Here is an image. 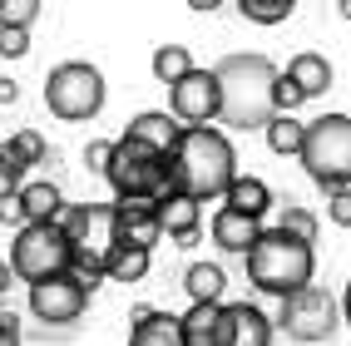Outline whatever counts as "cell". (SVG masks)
Here are the masks:
<instances>
[{
  "label": "cell",
  "mask_w": 351,
  "mask_h": 346,
  "mask_svg": "<svg viewBox=\"0 0 351 346\" xmlns=\"http://www.w3.org/2000/svg\"><path fill=\"white\" fill-rule=\"evenodd\" d=\"M163 173H169V193L178 198H193V203H208V198H223L238 178V153H232L228 134L223 129H183L178 144L163 153Z\"/></svg>",
  "instance_id": "6da1fadb"
},
{
  "label": "cell",
  "mask_w": 351,
  "mask_h": 346,
  "mask_svg": "<svg viewBox=\"0 0 351 346\" xmlns=\"http://www.w3.org/2000/svg\"><path fill=\"white\" fill-rule=\"evenodd\" d=\"M277 69L267 55H223L213 64L218 79V119L228 129H267V119L277 114L272 89H277Z\"/></svg>",
  "instance_id": "7a4b0ae2"
},
{
  "label": "cell",
  "mask_w": 351,
  "mask_h": 346,
  "mask_svg": "<svg viewBox=\"0 0 351 346\" xmlns=\"http://www.w3.org/2000/svg\"><path fill=\"white\" fill-rule=\"evenodd\" d=\"M312 272H317V252L312 243H302L282 227H263L257 243L247 247V282L267 297H292L302 287H312Z\"/></svg>",
  "instance_id": "3957f363"
},
{
  "label": "cell",
  "mask_w": 351,
  "mask_h": 346,
  "mask_svg": "<svg viewBox=\"0 0 351 346\" xmlns=\"http://www.w3.org/2000/svg\"><path fill=\"white\" fill-rule=\"evenodd\" d=\"M302 169L317 188L341 193L351 188V114H322L302 134Z\"/></svg>",
  "instance_id": "277c9868"
},
{
  "label": "cell",
  "mask_w": 351,
  "mask_h": 346,
  "mask_svg": "<svg viewBox=\"0 0 351 346\" xmlns=\"http://www.w3.org/2000/svg\"><path fill=\"white\" fill-rule=\"evenodd\" d=\"M109 99V84L99 75V64L89 60H64L45 75V109L64 124H89Z\"/></svg>",
  "instance_id": "5b68a950"
},
{
  "label": "cell",
  "mask_w": 351,
  "mask_h": 346,
  "mask_svg": "<svg viewBox=\"0 0 351 346\" xmlns=\"http://www.w3.org/2000/svg\"><path fill=\"white\" fill-rule=\"evenodd\" d=\"M75 262V243L64 238L60 223H25L15 227V243H10V277L15 282H50V277L69 272Z\"/></svg>",
  "instance_id": "8992f818"
},
{
  "label": "cell",
  "mask_w": 351,
  "mask_h": 346,
  "mask_svg": "<svg viewBox=\"0 0 351 346\" xmlns=\"http://www.w3.org/2000/svg\"><path fill=\"white\" fill-rule=\"evenodd\" d=\"M104 178H109V188L119 193V203H124V198H144V203L173 198V193H169V173H163V153L144 149V144L129 138V134L114 138V153H109Z\"/></svg>",
  "instance_id": "52a82bcc"
},
{
  "label": "cell",
  "mask_w": 351,
  "mask_h": 346,
  "mask_svg": "<svg viewBox=\"0 0 351 346\" xmlns=\"http://www.w3.org/2000/svg\"><path fill=\"white\" fill-rule=\"evenodd\" d=\"M341 321V307L326 287H302L292 297H282V312H277V327H282L292 341H326Z\"/></svg>",
  "instance_id": "ba28073f"
},
{
  "label": "cell",
  "mask_w": 351,
  "mask_h": 346,
  "mask_svg": "<svg viewBox=\"0 0 351 346\" xmlns=\"http://www.w3.org/2000/svg\"><path fill=\"white\" fill-rule=\"evenodd\" d=\"M169 114L183 129H208L218 119V79L213 69H189L178 84H169Z\"/></svg>",
  "instance_id": "9c48e42d"
},
{
  "label": "cell",
  "mask_w": 351,
  "mask_h": 346,
  "mask_svg": "<svg viewBox=\"0 0 351 346\" xmlns=\"http://www.w3.org/2000/svg\"><path fill=\"white\" fill-rule=\"evenodd\" d=\"M55 223L64 227V238L75 243V252L104 258L114 247V208L109 203H64V213Z\"/></svg>",
  "instance_id": "30bf717a"
},
{
  "label": "cell",
  "mask_w": 351,
  "mask_h": 346,
  "mask_svg": "<svg viewBox=\"0 0 351 346\" xmlns=\"http://www.w3.org/2000/svg\"><path fill=\"white\" fill-rule=\"evenodd\" d=\"M84 307H89V292H84L69 272H60V277H50V282H35V287H30V312H35L40 321L64 327V321H80Z\"/></svg>",
  "instance_id": "8fae6325"
},
{
  "label": "cell",
  "mask_w": 351,
  "mask_h": 346,
  "mask_svg": "<svg viewBox=\"0 0 351 346\" xmlns=\"http://www.w3.org/2000/svg\"><path fill=\"white\" fill-rule=\"evenodd\" d=\"M109 208H114V243H124V247H144V252H154V243H163L158 203L124 198V203H109Z\"/></svg>",
  "instance_id": "7c38bea8"
},
{
  "label": "cell",
  "mask_w": 351,
  "mask_h": 346,
  "mask_svg": "<svg viewBox=\"0 0 351 346\" xmlns=\"http://www.w3.org/2000/svg\"><path fill=\"white\" fill-rule=\"evenodd\" d=\"M218 346H272V317L252 302H223Z\"/></svg>",
  "instance_id": "4fadbf2b"
},
{
  "label": "cell",
  "mask_w": 351,
  "mask_h": 346,
  "mask_svg": "<svg viewBox=\"0 0 351 346\" xmlns=\"http://www.w3.org/2000/svg\"><path fill=\"white\" fill-rule=\"evenodd\" d=\"M158 227H163V238H173L178 247H193L198 243V227H203V203L193 198H163L158 203Z\"/></svg>",
  "instance_id": "5bb4252c"
},
{
  "label": "cell",
  "mask_w": 351,
  "mask_h": 346,
  "mask_svg": "<svg viewBox=\"0 0 351 346\" xmlns=\"http://www.w3.org/2000/svg\"><path fill=\"white\" fill-rule=\"evenodd\" d=\"M134 327H129V346H183L178 336V317L158 312V307H134Z\"/></svg>",
  "instance_id": "9a60e30c"
},
{
  "label": "cell",
  "mask_w": 351,
  "mask_h": 346,
  "mask_svg": "<svg viewBox=\"0 0 351 346\" xmlns=\"http://www.w3.org/2000/svg\"><path fill=\"white\" fill-rule=\"evenodd\" d=\"M129 138H138L144 149H154V153H169L173 144H178V134H183V124L173 119V114H163V109H144V114H134L129 119V129H124Z\"/></svg>",
  "instance_id": "2e32d148"
},
{
  "label": "cell",
  "mask_w": 351,
  "mask_h": 346,
  "mask_svg": "<svg viewBox=\"0 0 351 346\" xmlns=\"http://www.w3.org/2000/svg\"><path fill=\"white\" fill-rule=\"evenodd\" d=\"M282 79H292V89L302 99H317V95L332 89V64H326V55H317V50H302V55L287 60V75Z\"/></svg>",
  "instance_id": "e0dca14e"
},
{
  "label": "cell",
  "mask_w": 351,
  "mask_h": 346,
  "mask_svg": "<svg viewBox=\"0 0 351 346\" xmlns=\"http://www.w3.org/2000/svg\"><path fill=\"white\" fill-rule=\"evenodd\" d=\"M223 332V302H189V312L178 317L183 346H218Z\"/></svg>",
  "instance_id": "ac0fdd59"
},
{
  "label": "cell",
  "mask_w": 351,
  "mask_h": 346,
  "mask_svg": "<svg viewBox=\"0 0 351 346\" xmlns=\"http://www.w3.org/2000/svg\"><path fill=\"white\" fill-rule=\"evenodd\" d=\"M223 208H232V213H243L252 223H263V213L272 208V188L263 178H252V173H238V178H232V188L223 193Z\"/></svg>",
  "instance_id": "d6986e66"
},
{
  "label": "cell",
  "mask_w": 351,
  "mask_h": 346,
  "mask_svg": "<svg viewBox=\"0 0 351 346\" xmlns=\"http://www.w3.org/2000/svg\"><path fill=\"white\" fill-rule=\"evenodd\" d=\"M257 233H263V223L232 213V208H218V213H213V243L223 252H243V258H247V247L257 243Z\"/></svg>",
  "instance_id": "ffe728a7"
},
{
  "label": "cell",
  "mask_w": 351,
  "mask_h": 346,
  "mask_svg": "<svg viewBox=\"0 0 351 346\" xmlns=\"http://www.w3.org/2000/svg\"><path fill=\"white\" fill-rule=\"evenodd\" d=\"M15 198H20L25 223H55V218L64 213V193L55 188V183H25Z\"/></svg>",
  "instance_id": "44dd1931"
},
{
  "label": "cell",
  "mask_w": 351,
  "mask_h": 346,
  "mask_svg": "<svg viewBox=\"0 0 351 346\" xmlns=\"http://www.w3.org/2000/svg\"><path fill=\"white\" fill-rule=\"evenodd\" d=\"M149 258H154V252H144V247L114 243L104 252V282H144V277H149Z\"/></svg>",
  "instance_id": "7402d4cb"
},
{
  "label": "cell",
  "mask_w": 351,
  "mask_h": 346,
  "mask_svg": "<svg viewBox=\"0 0 351 346\" xmlns=\"http://www.w3.org/2000/svg\"><path fill=\"white\" fill-rule=\"evenodd\" d=\"M183 287H189L193 302H223V287H228V272L218 262H193L183 272Z\"/></svg>",
  "instance_id": "603a6c76"
},
{
  "label": "cell",
  "mask_w": 351,
  "mask_h": 346,
  "mask_svg": "<svg viewBox=\"0 0 351 346\" xmlns=\"http://www.w3.org/2000/svg\"><path fill=\"white\" fill-rule=\"evenodd\" d=\"M263 134H267V149L272 153H302V134H307V124L292 119V114H272Z\"/></svg>",
  "instance_id": "cb8c5ba5"
},
{
  "label": "cell",
  "mask_w": 351,
  "mask_h": 346,
  "mask_svg": "<svg viewBox=\"0 0 351 346\" xmlns=\"http://www.w3.org/2000/svg\"><path fill=\"white\" fill-rule=\"evenodd\" d=\"M189 69H193L189 45H158V50H154V75H158V84H178Z\"/></svg>",
  "instance_id": "d4e9b609"
},
{
  "label": "cell",
  "mask_w": 351,
  "mask_h": 346,
  "mask_svg": "<svg viewBox=\"0 0 351 346\" xmlns=\"http://www.w3.org/2000/svg\"><path fill=\"white\" fill-rule=\"evenodd\" d=\"M243 20H252V25H282V20L297 10L292 0H238Z\"/></svg>",
  "instance_id": "484cf974"
},
{
  "label": "cell",
  "mask_w": 351,
  "mask_h": 346,
  "mask_svg": "<svg viewBox=\"0 0 351 346\" xmlns=\"http://www.w3.org/2000/svg\"><path fill=\"white\" fill-rule=\"evenodd\" d=\"M40 15V0H0V30H30Z\"/></svg>",
  "instance_id": "4316f807"
},
{
  "label": "cell",
  "mask_w": 351,
  "mask_h": 346,
  "mask_svg": "<svg viewBox=\"0 0 351 346\" xmlns=\"http://www.w3.org/2000/svg\"><path fill=\"white\" fill-rule=\"evenodd\" d=\"M277 227H282V233H292V238H302V243H317V218L307 213V208H297V203H287V208H282Z\"/></svg>",
  "instance_id": "83f0119b"
},
{
  "label": "cell",
  "mask_w": 351,
  "mask_h": 346,
  "mask_svg": "<svg viewBox=\"0 0 351 346\" xmlns=\"http://www.w3.org/2000/svg\"><path fill=\"white\" fill-rule=\"evenodd\" d=\"M10 149L25 158V164L35 169V164H45V158H50V144H45V138L35 134V129H20V134H10Z\"/></svg>",
  "instance_id": "f1b7e54d"
},
{
  "label": "cell",
  "mask_w": 351,
  "mask_h": 346,
  "mask_svg": "<svg viewBox=\"0 0 351 346\" xmlns=\"http://www.w3.org/2000/svg\"><path fill=\"white\" fill-rule=\"evenodd\" d=\"M0 173H5V178L15 183V188H25V173H30V164H25V158H20V153L10 149V138L0 144Z\"/></svg>",
  "instance_id": "f546056e"
},
{
  "label": "cell",
  "mask_w": 351,
  "mask_h": 346,
  "mask_svg": "<svg viewBox=\"0 0 351 346\" xmlns=\"http://www.w3.org/2000/svg\"><path fill=\"white\" fill-rule=\"evenodd\" d=\"M0 55H5V60L30 55V30H0Z\"/></svg>",
  "instance_id": "4dcf8cb0"
},
{
  "label": "cell",
  "mask_w": 351,
  "mask_h": 346,
  "mask_svg": "<svg viewBox=\"0 0 351 346\" xmlns=\"http://www.w3.org/2000/svg\"><path fill=\"white\" fill-rule=\"evenodd\" d=\"M109 153H114V144H109V138H89V149H84V164H89V173H104V169H109Z\"/></svg>",
  "instance_id": "1f68e13d"
},
{
  "label": "cell",
  "mask_w": 351,
  "mask_h": 346,
  "mask_svg": "<svg viewBox=\"0 0 351 346\" xmlns=\"http://www.w3.org/2000/svg\"><path fill=\"white\" fill-rule=\"evenodd\" d=\"M326 218H332L337 227H351V188L332 193V203H326Z\"/></svg>",
  "instance_id": "d6a6232c"
},
{
  "label": "cell",
  "mask_w": 351,
  "mask_h": 346,
  "mask_svg": "<svg viewBox=\"0 0 351 346\" xmlns=\"http://www.w3.org/2000/svg\"><path fill=\"white\" fill-rule=\"evenodd\" d=\"M0 223H5V227H25V213H20V198L15 193L0 198Z\"/></svg>",
  "instance_id": "836d02e7"
},
{
  "label": "cell",
  "mask_w": 351,
  "mask_h": 346,
  "mask_svg": "<svg viewBox=\"0 0 351 346\" xmlns=\"http://www.w3.org/2000/svg\"><path fill=\"white\" fill-rule=\"evenodd\" d=\"M0 346H20V321H15V312H0Z\"/></svg>",
  "instance_id": "e575fe53"
},
{
  "label": "cell",
  "mask_w": 351,
  "mask_h": 346,
  "mask_svg": "<svg viewBox=\"0 0 351 346\" xmlns=\"http://www.w3.org/2000/svg\"><path fill=\"white\" fill-rule=\"evenodd\" d=\"M20 99V84L15 79H0V104H15Z\"/></svg>",
  "instance_id": "d590c367"
},
{
  "label": "cell",
  "mask_w": 351,
  "mask_h": 346,
  "mask_svg": "<svg viewBox=\"0 0 351 346\" xmlns=\"http://www.w3.org/2000/svg\"><path fill=\"white\" fill-rule=\"evenodd\" d=\"M337 307H341V321L351 327V282H346V292H341V302H337Z\"/></svg>",
  "instance_id": "8d00e7d4"
},
{
  "label": "cell",
  "mask_w": 351,
  "mask_h": 346,
  "mask_svg": "<svg viewBox=\"0 0 351 346\" xmlns=\"http://www.w3.org/2000/svg\"><path fill=\"white\" fill-rule=\"evenodd\" d=\"M10 282H15V277H10V267L0 262V292H10Z\"/></svg>",
  "instance_id": "74e56055"
},
{
  "label": "cell",
  "mask_w": 351,
  "mask_h": 346,
  "mask_svg": "<svg viewBox=\"0 0 351 346\" xmlns=\"http://www.w3.org/2000/svg\"><path fill=\"white\" fill-rule=\"evenodd\" d=\"M10 193H20V188H15V183H10L5 173H0V198H10Z\"/></svg>",
  "instance_id": "f35d334b"
},
{
  "label": "cell",
  "mask_w": 351,
  "mask_h": 346,
  "mask_svg": "<svg viewBox=\"0 0 351 346\" xmlns=\"http://www.w3.org/2000/svg\"><path fill=\"white\" fill-rule=\"evenodd\" d=\"M341 15H346V20H351V0H341Z\"/></svg>",
  "instance_id": "ab89813d"
}]
</instances>
